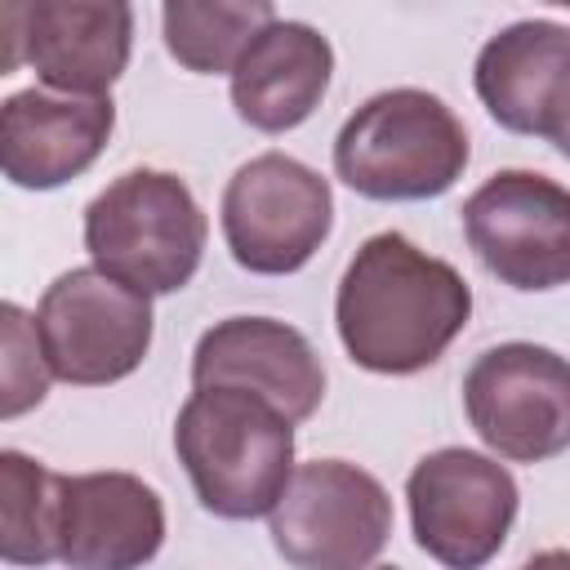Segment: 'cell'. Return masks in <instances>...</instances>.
<instances>
[{"label": "cell", "mask_w": 570, "mask_h": 570, "mask_svg": "<svg viewBox=\"0 0 570 570\" xmlns=\"http://www.w3.org/2000/svg\"><path fill=\"white\" fill-rule=\"evenodd\" d=\"M468 316V281L401 232L370 236L334 294L338 338L370 374H419L436 365Z\"/></svg>", "instance_id": "cell-1"}, {"label": "cell", "mask_w": 570, "mask_h": 570, "mask_svg": "<svg viewBox=\"0 0 570 570\" xmlns=\"http://www.w3.org/2000/svg\"><path fill=\"white\" fill-rule=\"evenodd\" d=\"M178 463L205 512L254 521L294 476V423L254 392L196 387L174 423Z\"/></svg>", "instance_id": "cell-2"}, {"label": "cell", "mask_w": 570, "mask_h": 570, "mask_svg": "<svg viewBox=\"0 0 570 570\" xmlns=\"http://www.w3.org/2000/svg\"><path fill=\"white\" fill-rule=\"evenodd\" d=\"M463 120L428 89H383L334 138V174L370 200H432L468 169Z\"/></svg>", "instance_id": "cell-3"}, {"label": "cell", "mask_w": 570, "mask_h": 570, "mask_svg": "<svg viewBox=\"0 0 570 570\" xmlns=\"http://www.w3.org/2000/svg\"><path fill=\"white\" fill-rule=\"evenodd\" d=\"M209 223L178 174L129 169L85 209V249L98 272L138 294H178L205 254Z\"/></svg>", "instance_id": "cell-4"}, {"label": "cell", "mask_w": 570, "mask_h": 570, "mask_svg": "<svg viewBox=\"0 0 570 570\" xmlns=\"http://www.w3.org/2000/svg\"><path fill=\"white\" fill-rule=\"evenodd\" d=\"M267 517L272 543L294 570H365L392 534L383 481L343 459L298 463Z\"/></svg>", "instance_id": "cell-5"}, {"label": "cell", "mask_w": 570, "mask_h": 570, "mask_svg": "<svg viewBox=\"0 0 570 570\" xmlns=\"http://www.w3.org/2000/svg\"><path fill=\"white\" fill-rule=\"evenodd\" d=\"M463 236L481 267L521 294L570 285V187L534 169H499L463 200Z\"/></svg>", "instance_id": "cell-6"}, {"label": "cell", "mask_w": 570, "mask_h": 570, "mask_svg": "<svg viewBox=\"0 0 570 570\" xmlns=\"http://www.w3.org/2000/svg\"><path fill=\"white\" fill-rule=\"evenodd\" d=\"M36 334L53 379L102 387L134 374L151 352V298L98 267H71L45 289Z\"/></svg>", "instance_id": "cell-7"}, {"label": "cell", "mask_w": 570, "mask_h": 570, "mask_svg": "<svg viewBox=\"0 0 570 570\" xmlns=\"http://www.w3.org/2000/svg\"><path fill=\"white\" fill-rule=\"evenodd\" d=\"M334 227L330 183L285 151L245 160L223 191V240L254 276L298 272Z\"/></svg>", "instance_id": "cell-8"}, {"label": "cell", "mask_w": 570, "mask_h": 570, "mask_svg": "<svg viewBox=\"0 0 570 570\" xmlns=\"http://www.w3.org/2000/svg\"><path fill=\"white\" fill-rule=\"evenodd\" d=\"M414 543L445 570H481L499 557L517 521V481L490 454L445 445L414 463L405 481Z\"/></svg>", "instance_id": "cell-9"}, {"label": "cell", "mask_w": 570, "mask_h": 570, "mask_svg": "<svg viewBox=\"0 0 570 570\" xmlns=\"http://www.w3.org/2000/svg\"><path fill=\"white\" fill-rule=\"evenodd\" d=\"M463 410L499 459H557L570 450V361L539 343H499L463 374Z\"/></svg>", "instance_id": "cell-10"}, {"label": "cell", "mask_w": 570, "mask_h": 570, "mask_svg": "<svg viewBox=\"0 0 570 570\" xmlns=\"http://www.w3.org/2000/svg\"><path fill=\"white\" fill-rule=\"evenodd\" d=\"M0 76L27 62L40 85L67 98H107L129 67L134 9L107 0H36L0 4Z\"/></svg>", "instance_id": "cell-11"}, {"label": "cell", "mask_w": 570, "mask_h": 570, "mask_svg": "<svg viewBox=\"0 0 570 570\" xmlns=\"http://www.w3.org/2000/svg\"><path fill=\"white\" fill-rule=\"evenodd\" d=\"M191 387H240L276 405L289 423H303L325 396V365L294 325L272 316H227L200 334L191 352Z\"/></svg>", "instance_id": "cell-12"}, {"label": "cell", "mask_w": 570, "mask_h": 570, "mask_svg": "<svg viewBox=\"0 0 570 570\" xmlns=\"http://www.w3.org/2000/svg\"><path fill=\"white\" fill-rule=\"evenodd\" d=\"M472 85L508 134L561 138L570 129V27L548 18L503 27L481 45Z\"/></svg>", "instance_id": "cell-13"}, {"label": "cell", "mask_w": 570, "mask_h": 570, "mask_svg": "<svg viewBox=\"0 0 570 570\" xmlns=\"http://www.w3.org/2000/svg\"><path fill=\"white\" fill-rule=\"evenodd\" d=\"M165 543V503L134 472L62 476L58 561L67 570H142Z\"/></svg>", "instance_id": "cell-14"}, {"label": "cell", "mask_w": 570, "mask_h": 570, "mask_svg": "<svg viewBox=\"0 0 570 570\" xmlns=\"http://www.w3.org/2000/svg\"><path fill=\"white\" fill-rule=\"evenodd\" d=\"M116 129L111 98L18 89L0 107V169L13 187L49 191L80 178Z\"/></svg>", "instance_id": "cell-15"}, {"label": "cell", "mask_w": 570, "mask_h": 570, "mask_svg": "<svg viewBox=\"0 0 570 570\" xmlns=\"http://www.w3.org/2000/svg\"><path fill=\"white\" fill-rule=\"evenodd\" d=\"M330 71V40L307 22L276 18L272 27L258 31V40L240 53L232 71V107L249 129L285 134L321 107Z\"/></svg>", "instance_id": "cell-16"}, {"label": "cell", "mask_w": 570, "mask_h": 570, "mask_svg": "<svg viewBox=\"0 0 570 570\" xmlns=\"http://www.w3.org/2000/svg\"><path fill=\"white\" fill-rule=\"evenodd\" d=\"M276 22V9L267 0H169L160 9L165 49L196 76L236 71L240 53L258 40L263 27Z\"/></svg>", "instance_id": "cell-17"}, {"label": "cell", "mask_w": 570, "mask_h": 570, "mask_svg": "<svg viewBox=\"0 0 570 570\" xmlns=\"http://www.w3.org/2000/svg\"><path fill=\"white\" fill-rule=\"evenodd\" d=\"M62 472H49L22 450L0 454V557L9 566L58 561Z\"/></svg>", "instance_id": "cell-18"}, {"label": "cell", "mask_w": 570, "mask_h": 570, "mask_svg": "<svg viewBox=\"0 0 570 570\" xmlns=\"http://www.w3.org/2000/svg\"><path fill=\"white\" fill-rule=\"evenodd\" d=\"M0 330H4V392H0V414L18 419L22 410L40 405L49 392V361L36 334V316H27L18 303L0 307Z\"/></svg>", "instance_id": "cell-19"}, {"label": "cell", "mask_w": 570, "mask_h": 570, "mask_svg": "<svg viewBox=\"0 0 570 570\" xmlns=\"http://www.w3.org/2000/svg\"><path fill=\"white\" fill-rule=\"evenodd\" d=\"M521 570H570V552L566 548H548V552H534Z\"/></svg>", "instance_id": "cell-20"}, {"label": "cell", "mask_w": 570, "mask_h": 570, "mask_svg": "<svg viewBox=\"0 0 570 570\" xmlns=\"http://www.w3.org/2000/svg\"><path fill=\"white\" fill-rule=\"evenodd\" d=\"M552 147H557V151H561V156H566V160H570V129H566V134H561V138H552Z\"/></svg>", "instance_id": "cell-21"}, {"label": "cell", "mask_w": 570, "mask_h": 570, "mask_svg": "<svg viewBox=\"0 0 570 570\" xmlns=\"http://www.w3.org/2000/svg\"><path fill=\"white\" fill-rule=\"evenodd\" d=\"M374 570H396V566H374Z\"/></svg>", "instance_id": "cell-22"}]
</instances>
